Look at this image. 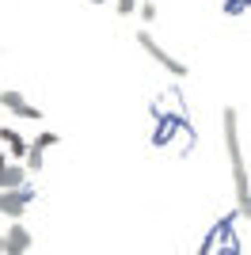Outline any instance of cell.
<instances>
[{
  "label": "cell",
  "mask_w": 251,
  "mask_h": 255,
  "mask_svg": "<svg viewBox=\"0 0 251 255\" xmlns=\"http://www.w3.org/2000/svg\"><path fill=\"white\" fill-rule=\"evenodd\" d=\"M225 149H229V164H232V183H236V202L248 206L251 202V187H248V168H244V149H240V118L236 111H225Z\"/></svg>",
  "instance_id": "6da1fadb"
},
{
  "label": "cell",
  "mask_w": 251,
  "mask_h": 255,
  "mask_svg": "<svg viewBox=\"0 0 251 255\" xmlns=\"http://www.w3.org/2000/svg\"><path fill=\"white\" fill-rule=\"evenodd\" d=\"M34 145H42V149H53V145H57V133H50V129H46V133H38V137H34Z\"/></svg>",
  "instance_id": "30bf717a"
},
{
  "label": "cell",
  "mask_w": 251,
  "mask_h": 255,
  "mask_svg": "<svg viewBox=\"0 0 251 255\" xmlns=\"http://www.w3.org/2000/svg\"><path fill=\"white\" fill-rule=\"evenodd\" d=\"M4 240H8V255H27L34 248V236L27 233L23 221H11V229L4 233Z\"/></svg>",
  "instance_id": "277c9868"
},
{
  "label": "cell",
  "mask_w": 251,
  "mask_h": 255,
  "mask_svg": "<svg viewBox=\"0 0 251 255\" xmlns=\"http://www.w3.org/2000/svg\"><path fill=\"white\" fill-rule=\"evenodd\" d=\"M0 107L11 111V115H19L23 107H27V96H23L19 88H4V92H0Z\"/></svg>",
  "instance_id": "8992f818"
},
{
  "label": "cell",
  "mask_w": 251,
  "mask_h": 255,
  "mask_svg": "<svg viewBox=\"0 0 251 255\" xmlns=\"http://www.w3.org/2000/svg\"><path fill=\"white\" fill-rule=\"evenodd\" d=\"M34 202V187H8V191H0V217H11V221H19L27 206Z\"/></svg>",
  "instance_id": "7a4b0ae2"
},
{
  "label": "cell",
  "mask_w": 251,
  "mask_h": 255,
  "mask_svg": "<svg viewBox=\"0 0 251 255\" xmlns=\"http://www.w3.org/2000/svg\"><path fill=\"white\" fill-rule=\"evenodd\" d=\"M137 8H141V0H115V11H118V15H133Z\"/></svg>",
  "instance_id": "ba28073f"
},
{
  "label": "cell",
  "mask_w": 251,
  "mask_h": 255,
  "mask_svg": "<svg viewBox=\"0 0 251 255\" xmlns=\"http://www.w3.org/2000/svg\"><path fill=\"white\" fill-rule=\"evenodd\" d=\"M0 255H8V240L4 236H0Z\"/></svg>",
  "instance_id": "7c38bea8"
},
{
  "label": "cell",
  "mask_w": 251,
  "mask_h": 255,
  "mask_svg": "<svg viewBox=\"0 0 251 255\" xmlns=\"http://www.w3.org/2000/svg\"><path fill=\"white\" fill-rule=\"evenodd\" d=\"M95 4H107V0H95Z\"/></svg>",
  "instance_id": "4fadbf2b"
},
{
  "label": "cell",
  "mask_w": 251,
  "mask_h": 255,
  "mask_svg": "<svg viewBox=\"0 0 251 255\" xmlns=\"http://www.w3.org/2000/svg\"><path fill=\"white\" fill-rule=\"evenodd\" d=\"M42 145H31V152H27V160H23V164H27V168H31V175H38L42 171Z\"/></svg>",
  "instance_id": "52a82bcc"
},
{
  "label": "cell",
  "mask_w": 251,
  "mask_h": 255,
  "mask_svg": "<svg viewBox=\"0 0 251 255\" xmlns=\"http://www.w3.org/2000/svg\"><path fill=\"white\" fill-rule=\"evenodd\" d=\"M137 46H141V50H145V53H148V57H152L156 65H164V69H167L171 76H187V61H179V57H171V53H167L164 46H156V38H152L148 31H141V34H137Z\"/></svg>",
  "instance_id": "3957f363"
},
{
  "label": "cell",
  "mask_w": 251,
  "mask_h": 255,
  "mask_svg": "<svg viewBox=\"0 0 251 255\" xmlns=\"http://www.w3.org/2000/svg\"><path fill=\"white\" fill-rule=\"evenodd\" d=\"M19 118H31V122H42V118H46V115H42L38 107H31V103H27V107H23V111H19Z\"/></svg>",
  "instance_id": "8fae6325"
},
{
  "label": "cell",
  "mask_w": 251,
  "mask_h": 255,
  "mask_svg": "<svg viewBox=\"0 0 251 255\" xmlns=\"http://www.w3.org/2000/svg\"><path fill=\"white\" fill-rule=\"evenodd\" d=\"M92 4H95V0H92Z\"/></svg>",
  "instance_id": "5bb4252c"
},
{
  "label": "cell",
  "mask_w": 251,
  "mask_h": 255,
  "mask_svg": "<svg viewBox=\"0 0 251 255\" xmlns=\"http://www.w3.org/2000/svg\"><path fill=\"white\" fill-rule=\"evenodd\" d=\"M0 141L8 145V152H11V160H27V152H31V145L15 133L11 126H0Z\"/></svg>",
  "instance_id": "5b68a950"
},
{
  "label": "cell",
  "mask_w": 251,
  "mask_h": 255,
  "mask_svg": "<svg viewBox=\"0 0 251 255\" xmlns=\"http://www.w3.org/2000/svg\"><path fill=\"white\" fill-rule=\"evenodd\" d=\"M141 19H145V23H156V4H152V0H141Z\"/></svg>",
  "instance_id": "9c48e42d"
}]
</instances>
